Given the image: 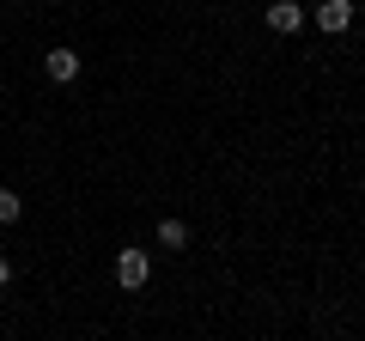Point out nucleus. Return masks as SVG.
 Instances as JSON below:
<instances>
[{"label": "nucleus", "mask_w": 365, "mask_h": 341, "mask_svg": "<svg viewBox=\"0 0 365 341\" xmlns=\"http://www.w3.org/2000/svg\"><path fill=\"white\" fill-rule=\"evenodd\" d=\"M19 213H25V201L13 189H0V225H19Z\"/></svg>", "instance_id": "6"}, {"label": "nucleus", "mask_w": 365, "mask_h": 341, "mask_svg": "<svg viewBox=\"0 0 365 341\" xmlns=\"http://www.w3.org/2000/svg\"><path fill=\"white\" fill-rule=\"evenodd\" d=\"M347 25H353V0H323V6H317V31L341 37Z\"/></svg>", "instance_id": "3"}, {"label": "nucleus", "mask_w": 365, "mask_h": 341, "mask_svg": "<svg viewBox=\"0 0 365 341\" xmlns=\"http://www.w3.org/2000/svg\"><path fill=\"white\" fill-rule=\"evenodd\" d=\"M146 275H153V256H146V250H122V256H116V280H122L128 292H140Z\"/></svg>", "instance_id": "1"}, {"label": "nucleus", "mask_w": 365, "mask_h": 341, "mask_svg": "<svg viewBox=\"0 0 365 341\" xmlns=\"http://www.w3.org/2000/svg\"><path fill=\"white\" fill-rule=\"evenodd\" d=\"M43 73H49L55 86H73V79H79V55L73 49H49V55H43Z\"/></svg>", "instance_id": "4"}, {"label": "nucleus", "mask_w": 365, "mask_h": 341, "mask_svg": "<svg viewBox=\"0 0 365 341\" xmlns=\"http://www.w3.org/2000/svg\"><path fill=\"white\" fill-rule=\"evenodd\" d=\"M268 31H274V37L304 31V6H299V0H274V6H268Z\"/></svg>", "instance_id": "2"}, {"label": "nucleus", "mask_w": 365, "mask_h": 341, "mask_svg": "<svg viewBox=\"0 0 365 341\" xmlns=\"http://www.w3.org/2000/svg\"><path fill=\"white\" fill-rule=\"evenodd\" d=\"M6 280H13V263H6V256H0V287H6Z\"/></svg>", "instance_id": "7"}, {"label": "nucleus", "mask_w": 365, "mask_h": 341, "mask_svg": "<svg viewBox=\"0 0 365 341\" xmlns=\"http://www.w3.org/2000/svg\"><path fill=\"white\" fill-rule=\"evenodd\" d=\"M158 244L165 250H189V225L182 220H158Z\"/></svg>", "instance_id": "5"}]
</instances>
